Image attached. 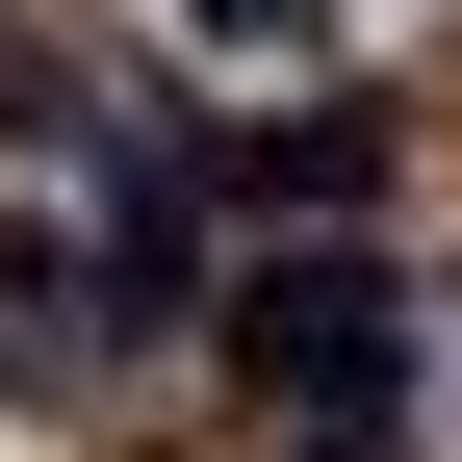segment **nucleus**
Segmentation results:
<instances>
[{"label":"nucleus","mask_w":462,"mask_h":462,"mask_svg":"<svg viewBox=\"0 0 462 462\" xmlns=\"http://www.w3.org/2000/svg\"><path fill=\"white\" fill-rule=\"evenodd\" d=\"M231 360L282 385V437H309V462H385V437H411V282H385L360 231H257Z\"/></svg>","instance_id":"1"},{"label":"nucleus","mask_w":462,"mask_h":462,"mask_svg":"<svg viewBox=\"0 0 462 462\" xmlns=\"http://www.w3.org/2000/svg\"><path fill=\"white\" fill-rule=\"evenodd\" d=\"M231 180H257L282 231H334V206L385 180V103H309V129H231Z\"/></svg>","instance_id":"2"},{"label":"nucleus","mask_w":462,"mask_h":462,"mask_svg":"<svg viewBox=\"0 0 462 462\" xmlns=\"http://www.w3.org/2000/svg\"><path fill=\"white\" fill-rule=\"evenodd\" d=\"M180 26H206V51H309L334 0H180Z\"/></svg>","instance_id":"3"},{"label":"nucleus","mask_w":462,"mask_h":462,"mask_svg":"<svg viewBox=\"0 0 462 462\" xmlns=\"http://www.w3.org/2000/svg\"><path fill=\"white\" fill-rule=\"evenodd\" d=\"M437 309H462V282H437Z\"/></svg>","instance_id":"4"}]
</instances>
